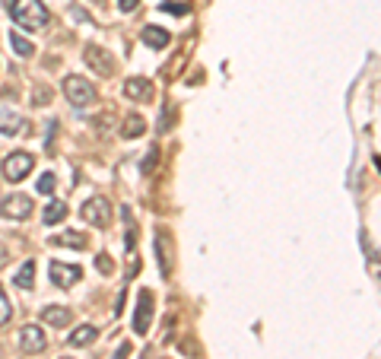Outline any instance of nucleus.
I'll use <instances>...</instances> for the list:
<instances>
[{
  "label": "nucleus",
  "instance_id": "2f4dec72",
  "mask_svg": "<svg viewBox=\"0 0 381 359\" xmlns=\"http://www.w3.org/2000/svg\"><path fill=\"white\" fill-rule=\"evenodd\" d=\"M64 359H70V356H64Z\"/></svg>",
  "mask_w": 381,
  "mask_h": 359
},
{
  "label": "nucleus",
  "instance_id": "20e7f679",
  "mask_svg": "<svg viewBox=\"0 0 381 359\" xmlns=\"http://www.w3.org/2000/svg\"><path fill=\"white\" fill-rule=\"evenodd\" d=\"M80 217L89 226H96V229H105V226L111 223V204H108L105 197H89V201L80 207Z\"/></svg>",
  "mask_w": 381,
  "mask_h": 359
},
{
  "label": "nucleus",
  "instance_id": "c756f323",
  "mask_svg": "<svg viewBox=\"0 0 381 359\" xmlns=\"http://www.w3.org/2000/svg\"><path fill=\"white\" fill-rule=\"evenodd\" d=\"M143 359H159V356H156L153 350H146V353H143Z\"/></svg>",
  "mask_w": 381,
  "mask_h": 359
},
{
  "label": "nucleus",
  "instance_id": "393cba45",
  "mask_svg": "<svg viewBox=\"0 0 381 359\" xmlns=\"http://www.w3.org/2000/svg\"><path fill=\"white\" fill-rule=\"evenodd\" d=\"M10 315H13V309H10V299H7V292L0 290V327L10 321Z\"/></svg>",
  "mask_w": 381,
  "mask_h": 359
},
{
  "label": "nucleus",
  "instance_id": "f257e3e1",
  "mask_svg": "<svg viewBox=\"0 0 381 359\" xmlns=\"http://www.w3.org/2000/svg\"><path fill=\"white\" fill-rule=\"evenodd\" d=\"M10 13H13V23H17L19 29H25V32H39L51 19L48 7H45L42 0H13Z\"/></svg>",
  "mask_w": 381,
  "mask_h": 359
},
{
  "label": "nucleus",
  "instance_id": "f03ea898",
  "mask_svg": "<svg viewBox=\"0 0 381 359\" xmlns=\"http://www.w3.org/2000/svg\"><path fill=\"white\" fill-rule=\"evenodd\" d=\"M64 96H67V102H70L74 109H86V105H92V102H96V89L89 86V80L74 76V74L64 80Z\"/></svg>",
  "mask_w": 381,
  "mask_h": 359
},
{
  "label": "nucleus",
  "instance_id": "4be33fe9",
  "mask_svg": "<svg viewBox=\"0 0 381 359\" xmlns=\"http://www.w3.org/2000/svg\"><path fill=\"white\" fill-rule=\"evenodd\" d=\"M156 162H159V146H149L146 159H143V162H140V175H149V172L156 168Z\"/></svg>",
  "mask_w": 381,
  "mask_h": 359
},
{
  "label": "nucleus",
  "instance_id": "5701e85b",
  "mask_svg": "<svg viewBox=\"0 0 381 359\" xmlns=\"http://www.w3.org/2000/svg\"><path fill=\"white\" fill-rule=\"evenodd\" d=\"M156 251H159V270L168 274V254H166V239L162 235H156Z\"/></svg>",
  "mask_w": 381,
  "mask_h": 359
},
{
  "label": "nucleus",
  "instance_id": "a878e982",
  "mask_svg": "<svg viewBox=\"0 0 381 359\" xmlns=\"http://www.w3.org/2000/svg\"><path fill=\"white\" fill-rule=\"evenodd\" d=\"M96 268H99L102 274H111V261H108L105 254H99V258H96Z\"/></svg>",
  "mask_w": 381,
  "mask_h": 359
},
{
  "label": "nucleus",
  "instance_id": "b1692460",
  "mask_svg": "<svg viewBox=\"0 0 381 359\" xmlns=\"http://www.w3.org/2000/svg\"><path fill=\"white\" fill-rule=\"evenodd\" d=\"M159 10L162 13H175V17H184V13H190V3H159Z\"/></svg>",
  "mask_w": 381,
  "mask_h": 359
},
{
  "label": "nucleus",
  "instance_id": "9d476101",
  "mask_svg": "<svg viewBox=\"0 0 381 359\" xmlns=\"http://www.w3.org/2000/svg\"><path fill=\"white\" fill-rule=\"evenodd\" d=\"M25 118L23 115H17V111H10V109H3L0 111V134L3 137H19V134H25Z\"/></svg>",
  "mask_w": 381,
  "mask_h": 359
},
{
  "label": "nucleus",
  "instance_id": "0eeeda50",
  "mask_svg": "<svg viewBox=\"0 0 381 359\" xmlns=\"http://www.w3.org/2000/svg\"><path fill=\"white\" fill-rule=\"evenodd\" d=\"M149 325H153V292L140 290V296H137V312H133V331H137V334H146Z\"/></svg>",
  "mask_w": 381,
  "mask_h": 359
},
{
  "label": "nucleus",
  "instance_id": "2eb2a0df",
  "mask_svg": "<svg viewBox=\"0 0 381 359\" xmlns=\"http://www.w3.org/2000/svg\"><path fill=\"white\" fill-rule=\"evenodd\" d=\"M96 337H99V331H96L92 325H80V327L74 331V334L67 337V343H70V347H89V343L96 340Z\"/></svg>",
  "mask_w": 381,
  "mask_h": 359
},
{
  "label": "nucleus",
  "instance_id": "423d86ee",
  "mask_svg": "<svg viewBox=\"0 0 381 359\" xmlns=\"http://www.w3.org/2000/svg\"><path fill=\"white\" fill-rule=\"evenodd\" d=\"M0 213L7 219H29L32 217V201L25 194H10L0 201Z\"/></svg>",
  "mask_w": 381,
  "mask_h": 359
},
{
  "label": "nucleus",
  "instance_id": "6ab92c4d",
  "mask_svg": "<svg viewBox=\"0 0 381 359\" xmlns=\"http://www.w3.org/2000/svg\"><path fill=\"white\" fill-rule=\"evenodd\" d=\"M67 217V204L64 201H51L48 207H45V213H42V219H45V226H54V223H61V219Z\"/></svg>",
  "mask_w": 381,
  "mask_h": 359
},
{
  "label": "nucleus",
  "instance_id": "7ed1b4c3",
  "mask_svg": "<svg viewBox=\"0 0 381 359\" xmlns=\"http://www.w3.org/2000/svg\"><path fill=\"white\" fill-rule=\"evenodd\" d=\"M32 166H35L32 153H25V150L10 153V156L3 159V178H7L10 184H17V182H23V178L32 172Z\"/></svg>",
  "mask_w": 381,
  "mask_h": 359
},
{
  "label": "nucleus",
  "instance_id": "f8f14e48",
  "mask_svg": "<svg viewBox=\"0 0 381 359\" xmlns=\"http://www.w3.org/2000/svg\"><path fill=\"white\" fill-rule=\"evenodd\" d=\"M140 39H143V45H146V48H153V51H162L168 42H172V35H168L162 25H143Z\"/></svg>",
  "mask_w": 381,
  "mask_h": 359
},
{
  "label": "nucleus",
  "instance_id": "6e6552de",
  "mask_svg": "<svg viewBox=\"0 0 381 359\" xmlns=\"http://www.w3.org/2000/svg\"><path fill=\"white\" fill-rule=\"evenodd\" d=\"M45 347H48V337H45V331L39 325H25L19 331V350L23 353H42Z\"/></svg>",
  "mask_w": 381,
  "mask_h": 359
},
{
  "label": "nucleus",
  "instance_id": "39448f33",
  "mask_svg": "<svg viewBox=\"0 0 381 359\" xmlns=\"http://www.w3.org/2000/svg\"><path fill=\"white\" fill-rule=\"evenodd\" d=\"M83 61L89 64L92 74H99V76H111V74H115V58H111L105 48H99V45H86Z\"/></svg>",
  "mask_w": 381,
  "mask_h": 359
},
{
  "label": "nucleus",
  "instance_id": "f3484780",
  "mask_svg": "<svg viewBox=\"0 0 381 359\" xmlns=\"http://www.w3.org/2000/svg\"><path fill=\"white\" fill-rule=\"evenodd\" d=\"M143 131H146V121H143L140 115H127V118H124V127H121V137L133 140V137H140Z\"/></svg>",
  "mask_w": 381,
  "mask_h": 359
},
{
  "label": "nucleus",
  "instance_id": "bb28decb",
  "mask_svg": "<svg viewBox=\"0 0 381 359\" xmlns=\"http://www.w3.org/2000/svg\"><path fill=\"white\" fill-rule=\"evenodd\" d=\"M35 105H48V89H35Z\"/></svg>",
  "mask_w": 381,
  "mask_h": 359
},
{
  "label": "nucleus",
  "instance_id": "cd10ccee",
  "mask_svg": "<svg viewBox=\"0 0 381 359\" xmlns=\"http://www.w3.org/2000/svg\"><path fill=\"white\" fill-rule=\"evenodd\" d=\"M137 3H140V0H118V7L124 10V13H131V10H137Z\"/></svg>",
  "mask_w": 381,
  "mask_h": 359
},
{
  "label": "nucleus",
  "instance_id": "9b49d317",
  "mask_svg": "<svg viewBox=\"0 0 381 359\" xmlns=\"http://www.w3.org/2000/svg\"><path fill=\"white\" fill-rule=\"evenodd\" d=\"M124 92H127V99H133V102H149L153 99V83H149L146 76H131L124 83Z\"/></svg>",
  "mask_w": 381,
  "mask_h": 359
},
{
  "label": "nucleus",
  "instance_id": "c85d7f7f",
  "mask_svg": "<svg viewBox=\"0 0 381 359\" xmlns=\"http://www.w3.org/2000/svg\"><path fill=\"white\" fill-rule=\"evenodd\" d=\"M131 356V347H127V343H121V347H118V356L115 359H127Z\"/></svg>",
  "mask_w": 381,
  "mask_h": 359
},
{
  "label": "nucleus",
  "instance_id": "a211bd4d",
  "mask_svg": "<svg viewBox=\"0 0 381 359\" xmlns=\"http://www.w3.org/2000/svg\"><path fill=\"white\" fill-rule=\"evenodd\" d=\"M13 283H17L19 290H32V283H35V261H25L23 268H19V274L13 276Z\"/></svg>",
  "mask_w": 381,
  "mask_h": 359
},
{
  "label": "nucleus",
  "instance_id": "7c9ffc66",
  "mask_svg": "<svg viewBox=\"0 0 381 359\" xmlns=\"http://www.w3.org/2000/svg\"><path fill=\"white\" fill-rule=\"evenodd\" d=\"M3 3H10V0H3Z\"/></svg>",
  "mask_w": 381,
  "mask_h": 359
},
{
  "label": "nucleus",
  "instance_id": "1a4fd4ad",
  "mask_svg": "<svg viewBox=\"0 0 381 359\" xmlns=\"http://www.w3.org/2000/svg\"><path fill=\"white\" fill-rule=\"evenodd\" d=\"M48 274H51V283L54 286H74L80 276H83V270L76 268V264H61V261H51V268H48Z\"/></svg>",
  "mask_w": 381,
  "mask_h": 359
},
{
  "label": "nucleus",
  "instance_id": "412c9836",
  "mask_svg": "<svg viewBox=\"0 0 381 359\" xmlns=\"http://www.w3.org/2000/svg\"><path fill=\"white\" fill-rule=\"evenodd\" d=\"M54 188H58V178L51 175V172H45V175L35 182V191L39 194H54Z\"/></svg>",
  "mask_w": 381,
  "mask_h": 359
},
{
  "label": "nucleus",
  "instance_id": "4468645a",
  "mask_svg": "<svg viewBox=\"0 0 381 359\" xmlns=\"http://www.w3.org/2000/svg\"><path fill=\"white\" fill-rule=\"evenodd\" d=\"M51 245H67V248H86V235L80 229H64L51 239Z\"/></svg>",
  "mask_w": 381,
  "mask_h": 359
},
{
  "label": "nucleus",
  "instance_id": "dca6fc26",
  "mask_svg": "<svg viewBox=\"0 0 381 359\" xmlns=\"http://www.w3.org/2000/svg\"><path fill=\"white\" fill-rule=\"evenodd\" d=\"M121 219H124V245H127V254H133V245H137V226H133L131 207H121Z\"/></svg>",
  "mask_w": 381,
  "mask_h": 359
},
{
  "label": "nucleus",
  "instance_id": "ddd939ff",
  "mask_svg": "<svg viewBox=\"0 0 381 359\" xmlns=\"http://www.w3.org/2000/svg\"><path fill=\"white\" fill-rule=\"evenodd\" d=\"M42 321L45 325H54V327H67L70 325V309H64V305H45Z\"/></svg>",
  "mask_w": 381,
  "mask_h": 359
},
{
  "label": "nucleus",
  "instance_id": "aec40b11",
  "mask_svg": "<svg viewBox=\"0 0 381 359\" xmlns=\"http://www.w3.org/2000/svg\"><path fill=\"white\" fill-rule=\"evenodd\" d=\"M10 48L17 51L19 58H32V54H35L32 42H29V39H23V35H19V32H10Z\"/></svg>",
  "mask_w": 381,
  "mask_h": 359
}]
</instances>
